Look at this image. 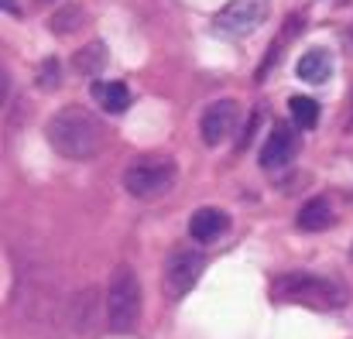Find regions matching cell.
I'll list each match as a JSON object with an SVG mask.
<instances>
[{
	"label": "cell",
	"instance_id": "obj_17",
	"mask_svg": "<svg viewBox=\"0 0 353 339\" xmlns=\"http://www.w3.org/2000/svg\"><path fill=\"white\" fill-rule=\"evenodd\" d=\"M3 7H7V10H14V3H10V0H3Z\"/></svg>",
	"mask_w": 353,
	"mask_h": 339
},
{
	"label": "cell",
	"instance_id": "obj_15",
	"mask_svg": "<svg viewBox=\"0 0 353 339\" xmlns=\"http://www.w3.org/2000/svg\"><path fill=\"white\" fill-rule=\"evenodd\" d=\"M288 107H292V116H295L299 127H316V120H319V103H316V100H309V96H292Z\"/></svg>",
	"mask_w": 353,
	"mask_h": 339
},
{
	"label": "cell",
	"instance_id": "obj_12",
	"mask_svg": "<svg viewBox=\"0 0 353 339\" xmlns=\"http://www.w3.org/2000/svg\"><path fill=\"white\" fill-rule=\"evenodd\" d=\"M93 96L103 110L110 113H123L130 107V90L123 83H93Z\"/></svg>",
	"mask_w": 353,
	"mask_h": 339
},
{
	"label": "cell",
	"instance_id": "obj_1",
	"mask_svg": "<svg viewBox=\"0 0 353 339\" xmlns=\"http://www.w3.org/2000/svg\"><path fill=\"white\" fill-rule=\"evenodd\" d=\"M45 137L52 151H59L69 161H86L103 147V123L86 107H62L45 123Z\"/></svg>",
	"mask_w": 353,
	"mask_h": 339
},
{
	"label": "cell",
	"instance_id": "obj_10",
	"mask_svg": "<svg viewBox=\"0 0 353 339\" xmlns=\"http://www.w3.org/2000/svg\"><path fill=\"white\" fill-rule=\"evenodd\" d=\"M295 223H299V229H305V233H319V229H326V226L333 223V206L323 196H316V199H309L299 209Z\"/></svg>",
	"mask_w": 353,
	"mask_h": 339
},
{
	"label": "cell",
	"instance_id": "obj_7",
	"mask_svg": "<svg viewBox=\"0 0 353 339\" xmlns=\"http://www.w3.org/2000/svg\"><path fill=\"white\" fill-rule=\"evenodd\" d=\"M236 120H240V103L236 100H216L203 110V120H199V134L210 147L223 144L230 134H234Z\"/></svg>",
	"mask_w": 353,
	"mask_h": 339
},
{
	"label": "cell",
	"instance_id": "obj_9",
	"mask_svg": "<svg viewBox=\"0 0 353 339\" xmlns=\"http://www.w3.org/2000/svg\"><path fill=\"white\" fill-rule=\"evenodd\" d=\"M227 226H230V216H227L223 209L203 206V209H196V213L189 216V236L199 240V243H210V240H216Z\"/></svg>",
	"mask_w": 353,
	"mask_h": 339
},
{
	"label": "cell",
	"instance_id": "obj_11",
	"mask_svg": "<svg viewBox=\"0 0 353 339\" xmlns=\"http://www.w3.org/2000/svg\"><path fill=\"white\" fill-rule=\"evenodd\" d=\"M295 69H299V79H305V83H326L330 72H333V62H330V55L323 48H312V52H305L299 59Z\"/></svg>",
	"mask_w": 353,
	"mask_h": 339
},
{
	"label": "cell",
	"instance_id": "obj_14",
	"mask_svg": "<svg viewBox=\"0 0 353 339\" xmlns=\"http://www.w3.org/2000/svg\"><path fill=\"white\" fill-rule=\"evenodd\" d=\"M86 17V10L79 7V3H69V7H62V10H55L52 14V21H48V28L55 31V34H72L76 28H79V21Z\"/></svg>",
	"mask_w": 353,
	"mask_h": 339
},
{
	"label": "cell",
	"instance_id": "obj_16",
	"mask_svg": "<svg viewBox=\"0 0 353 339\" xmlns=\"http://www.w3.org/2000/svg\"><path fill=\"white\" fill-rule=\"evenodd\" d=\"M38 86L41 90H59V62L55 59H45L41 69H38Z\"/></svg>",
	"mask_w": 353,
	"mask_h": 339
},
{
	"label": "cell",
	"instance_id": "obj_13",
	"mask_svg": "<svg viewBox=\"0 0 353 339\" xmlns=\"http://www.w3.org/2000/svg\"><path fill=\"white\" fill-rule=\"evenodd\" d=\"M72 65H76V72L79 76H100L103 72V65H107V48H103V41H90L83 52H76V59H72Z\"/></svg>",
	"mask_w": 353,
	"mask_h": 339
},
{
	"label": "cell",
	"instance_id": "obj_8",
	"mask_svg": "<svg viewBox=\"0 0 353 339\" xmlns=\"http://www.w3.org/2000/svg\"><path fill=\"white\" fill-rule=\"evenodd\" d=\"M295 151H299V137H295L292 123L278 120V123L271 127L264 147H261V168H264V172H278V168H285V165L295 158Z\"/></svg>",
	"mask_w": 353,
	"mask_h": 339
},
{
	"label": "cell",
	"instance_id": "obj_5",
	"mask_svg": "<svg viewBox=\"0 0 353 339\" xmlns=\"http://www.w3.org/2000/svg\"><path fill=\"white\" fill-rule=\"evenodd\" d=\"M203 271H206L203 250H196V247H179V250H172L168 260H165V274H161L165 295H168V298L189 295V291L196 288V281L203 278Z\"/></svg>",
	"mask_w": 353,
	"mask_h": 339
},
{
	"label": "cell",
	"instance_id": "obj_3",
	"mask_svg": "<svg viewBox=\"0 0 353 339\" xmlns=\"http://www.w3.org/2000/svg\"><path fill=\"white\" fill-rule=\"evenodd\" d=\"M141 319V281L130 264H117L107 281V322L114 333H130Z\"/></svg>",
	"mask_w": 353,
	"mask_h": 339
},
{
	"label": "cell",
	"instance_id": "obj_6",
	"mask_svg": "<svg viewBox=\"0 0 353 339\" xmlns=\"http://www.w3.org/2000/svg\"><path fill=\"white\" fill-rule=\"evenodd\" d=\"M268 10H271L268 0H230V3L216 14L213 28H216V34H223V38H247V34H254V31L264 24Z\"/></svg>",
	"mask_w": 353,
	"mask_h": 339
},
{
	"label": "cell",
	"instance_id": "obj_18",
	"mask_svg": "<svg viewBox=\"0 0 353 339\" xmlns=\"http://www.w3.org/2000/svg\"><path fill=\"white\" fill-rule=\"evenodd\" d=\"M350 254H353V247H350Z\"/></svg>",
	"mask_w": 353,
	"mask_h": 339
},
{
	"label": "cell",
	"instance_id": "obj_4",
	"mask_svg": "<svg viewBox=\"0 0 353 339\" xmlns=\"http://www.w3.org/2000/svg\"><path fill=\"white\" fill-rule=\"evenodd\" d=\"M179 178V168L168 154H148V158H137L127 172H123V189L134 196V199H161Z\"/></svg>",
	"mask_w": 353,
	"mask_h": 339
},
{
	"label": "cell",
	"instance_id": "obj_2",
	"mask_svg": "<svg viewBox=\"0 0 353 339\" xmlns=\"http://www.w3.org/2000/svg\"><path fill=\"white\" fill-rule=\"evenodd\" d=\"M271 291L281 302H295V305H309V309H340L347 298L340 285H333L330 278L309 274V271H292V274L274 278Z\"/></svg>",
	"mask_w": 353,
	"mask_h": 339
}]
</instances>
